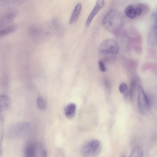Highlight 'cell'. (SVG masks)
<instances>
[{"mask_svg":"<svg viewBox=\"0 0 157 157\" xmlns=\"http://www.w3.org/2000/svg\"><path fill=\"white\" fill-rule=\"evenodd\" d=\"M122 18L121 13L115 9L110 10L105 15L102 25L107 30L112 32L117 31L121 27Z\"/></svg>","mask_w":157,"mask_h":157,"instance_id":"cell-1","label":"cell"},{"mask_svg":"<svg viewBox=\"0 0 157 157\" xmlns=\"http://www.w3.org/2000/svg\"><path fill=\"white\" fill-rule=\"evenodd\" d=\"M138 111L142 115L147 114L151 110L149 99L143 88L140 85L138 87Z\"/></svg>","mask_w":157,"mask_h":157,"instance_id":"cell-2","label":"cell"},{"mask_svg":"<svg viewBox=\"0 0 157 157\" xmlns=\"http://www.w3.org/2000/svg\"><path fill=\"white\" fill-rule=\"evenodd\" d=\"M99 51L106 54L116 55L119 50V46L118 43L112 39H107L103 40L101 43Z\"/></svg>","mask_w":157,"mask_h":157,"instance_id":"cell-3","label":"cell"},{"mask_svg":"<svg viewBox=\"0 0 157 157\" xmlns=\"http://www.w3.org/2000/svg\"><path fill=\"white\" fill-rule=\"evenodd\" d=\"M30 124L28 122H22L13 125L10 129V133L15 137H21L27 135L29 133Z\"/></svg>","mask_w":157,"mask_h":157,"instance_id":"cell-4","label":"cell"},{"mask_svg":"<svg viewBox=\"0 0 157 157\" xmlns=\"http://www.w3.org/2000/svg\"><path fill=\"white\" fill-rule=\"evenodd\" d=\"M100 146V142L97 140H93L85 145L82 149L81 153L86 156L95 152Z\"/></svg>","mask_w":157,"mask_h":157,"instance_id":"cell-5","label":"cell"},{"mask_svg":"<svg viewBox=\"0 0 157 157\" xmlns=\"http://www.w3.org/2000/svg\"><path fill=\"white\" fill-rule=\"evenodd\" d=\"M38 147L34 142L30 141L28 142L24 149V155L26 157L37 156Z\"/></svg>","mask_w":157,"mask_h":157,"instance_id":"cell-6","label":"cell"},{"mask_svg":"<svg viewBox=\"0 0 157 157\" xmlns=\"http://www.w3.org/2000/svg\"><path fill=\"white\" fill-rule=\"evenodd\" d=\"M17 12L15 10H10L0 17V29L6 28L16 17Z\"/></svg>","mask_w":157,"mask_h":157,"instance_id":"cell-7","label":"cell"},{"mask_svg":"<svg viewBox=\"0 0 157 157\" xmlns=\"http://www.w3.org/2000/svg\"><path fill=\"white\" fill-rule=\"evenodd\" d=\"M105 5V0H97L96 5L89 16L86 23V26L89 27L94 17Z\"/></svg>","mask_w":157,"mask_h":157,"instance_id":"cell-8","label":"cell"},{"mask_svg":"<svg viewBox=\"0 0 157 157\" xmlns=\"http://www.w3.org/2000/svg\"><path fill=\"white\" fill-rule=\"evenodd\" d=\"M11 103V100L9 96L5 94L0 95V113L7 109Z\"/></svg>","mask_w":157,"mask_h":157,"instance_id":"cell-9","label":"cell"},{"mask_svg":"<svg viewBox=\"0 0 157 157\" xmlns=\"http://www.w3.org/2000/svg\"><path fill=\"white\" fill-rule=\"evenodd\" d=\"M81 8L82 6L80 3H78L76 5L70 19V24H73L77 21L80 14Z\"/></svg>","mask_w":157,"mask_h":157,"instance_id":"cell-10","label":"cell"},{"mask_svg":"<svg viewBox=\"0 0 157 157\" xmlns=\"http://www.w3.org/2000/svg\"><path fill=\"white\" fill-rule=\"evenodd\" d=\"M76 106L74 103H70L66 105L64 108V111L67 117L71 118L75 115L76 110Z\"/></svg>","mask_w":157,"mask_h":157,"instance_id":"cell-11","label":"cell"},{"mask_svg":"<svg viewBox=\"0 0 157 157\" xmlns=\"http://www.w3.org/2000/svg\"><path fill=\"white\" fill-rule=\"evenodd\" d=\"M17 27L15 24L9 25L0 29V37L9 34L15 31Z\"/></svg>","mask_w":157,"mask_h":157,"instance_id":"cell-12","label":"cell"},{"mask_svg":"<svg viewBox=\"0 0 157 157\" xmlns=\"http://www.w3.org/2000/svg\"><path fill=\"white\" fill-rule=\"evenodd\" d=\"M125 12L127 16L130 18L133 19L136 17L134 5H130L128 6L125 9Z\"/></svg>","mask_w":157,"mask_h":157,"instance_id":"cell-13","label":"cell"},{"mask_svg":"<svg viewBox=\"0 0 157 157\" xmlns=\"http://www.w3.org/2000/svg\"><path fill=\"white\" fill-rule=\"evenodd\" d=\"M143 151L142 148L138 146L133 149L131 154V157H142L143 156Z\"/></svg>","mask_w":157,"mask_h":157,"instance_id":"cell-14","label":"cell"},{"mask_svg":"<svg viewBox=\"0 0 157 157\" xmlns=\"http://www.w3.org/2000/svg\"><path fill=\"white\" fill-rule=\"evenodd\" d=\"M4 133V122L3 116L0 113V154L1 152V145Z\"/></svg>","mask_w":157,"mask_h":157,"instance_id":"cell-15","label":"cell"},{"mask_svg":"<svg viewBox=\"0 0 157 157\" xmlns=\"http://www.w3.org/2000/svg\"><path fill=\"white\" fill-rule=\"evenodd\" d=\"M119 90L121 93L124 95L125 98L128 97L129 93L127 85L125 83L122 82L120 84L119 86Z\"/></svg>","mask_w":157,"mask_h":157,"instance_id":"cell-16","label":"cell"},{"mask_svg":"<svg viewBox=\"0 0 157 157\" xmlns=\"http://www.w3.org/2000/svg\"><path fill=\"white\" fill-rule=\"evenodd\" d=\"M37 106L38 109L41 110L44 109L46 106V103L45 100L42 97L38 98L36 102Z\"/></svg>","mask_w":157,"mask_h":157,"instance_id":"cell-17","label":"cell"},{"mask_svg":"<svg viewBox=\"0 0 157 157\" xmlns=\"http://www.w3.org/2000/svg\"><path fill=\"white\" fill-rule=\"evenodd\" d=\"M98 64L99 70L102 72H105L106 69L104 63L101 60L99 61Z\"/></svg>","mask_w":157,"mask_h":157,"instance_id":"cell-18","label":"cell"},{"mask_svg":"<svg viewBox=\"0 0 157 157\" xmlns=\"http://www.w3.org/2000/svg\"><path fill=\"white\" fill-rule=\"evenodd\" d=\"M156 13H157V9L156 8L153 11L152 13V17L153 19L155 21H156Z\"/></svg>","mask_w":157,"mask_h":157,"instance_id":"cell-19","label":"cell"}]
</instances>
